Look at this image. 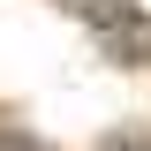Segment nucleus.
<instances>
[{
    "mask_svg": "<svg viewBox=\"0 0 151 151\" xmlns=\"http://www.w3.org/2000/svg\"><path fill=\"white\" fill-rule=\"evenodd\" d=\"M68 8L91 23L98 38H113V53H129V60L151 53V15H144V0H68Z\"/></svg>",
    "mask_w": 151,
    "mask_h": 151,
    "instance_id": "1",
    "label": "nucleus"
},
{
    "mask_svg": "<svg viewBox=\"0 0 151 151\" xmlns=\"http://www.w3.org/2000/svg\"><path fill=\"white\" fill-rule=\"evenodd\" d=\"M0 151H45L38 136H23V129H0Z\"/></svg>",
    "mask_w": 151,
    "mask_h": 151,
    "instance_id": "2",
    "label": "nucleus"
}]
</instances>
